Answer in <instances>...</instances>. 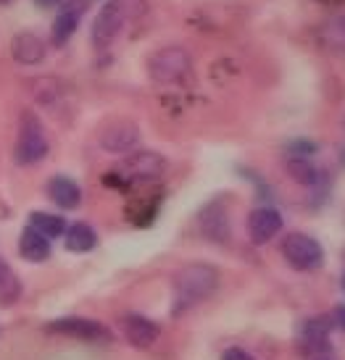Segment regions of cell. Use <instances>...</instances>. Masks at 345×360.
Returning a JSON list of instances; mask_svg holds the SVG:
<instances>
[{"label":"cell","mask_w":345,"mask_h":360,"mask_svg":"<svg viewBox=\"0 0 345 360\" xmlns=\"http://www.w3.org/2000/svg\"><path fill=\"white\" fill-rule=\"evenodd\" d=\"M142 8H145L142 0H106L98 11V16L92 19V45L95 48H108L122 34L127 21L134 19Z\"/></svg>","instance_id":"6da1fadb"},{"label":"cell","mask_w":345,"mask_h":360,"mask_svg":"<svg viewBox=\"0 0 345 360\" xmlns=\"http://www.w3.org/2000/svg\"><path fill=\"white\" fill-rule=\"evenodd\" d=\"M219 287V271L208 263H190L174 274V295L177 308H187L206 300Z\"/></svg>","instance_id":"7a4b0ae2"},{"label":"cell","mask_w":345,"mask_h":360,"mask_svg":"<svg viewBox=\"0 0 345 360\" xmlns=\"http://www.w3.org/2000/svg\"><path fill=\"white\" fill-rule=\"evenodd\" d=\"M190 69H193V58L180 45L161 48V51L151 53V58H148V74L158 84H177L190 74Z\"/></svg>","instance_id":"3957f363"},{"label":"cell","mask_w":345,"mask_h":360,"mask_svg":"<svg viewBox=\"0 0 345 360\" xmlns=\"http://www.w3.org/2000/svg\"><path fill=\"white\" fill-rule=\"evenodd\" d=\"M280 252L287 260V266L295 271H316L325 263V250L322 245L303 231H290L280 242Z\"/></svg>","instance_id":"277c9868"},{"label":"cell","mask_w":345,"mask_h":360,"mask_svg":"<svg viewBox=\"0 0 345 360\" xmlns=\"http://www.w3.org/2000/svg\"><path fill=\"white\" fill-rule=\"evenodd\" d=\"M48 134L42 129L37 116L24 113L19 124V137H16V148H13V158L19 166H34L48 155Z\"/></svg>","instance_id":"5b68a950"},{"label":"cell","mask_w":345,"mask_h":360,"mask_svg":"<svg viewBox=\"0 0 345 360\" xmlns=\"http://www.w3.org/2000/svg\"><path fill=\"white\" fill-rule=\"evenodd\" d=\"M166 169V158L158 155V153L142 150V153H132L116 166V174L119 179H124L127 184H142V181H153L158 179Z\"/></svg>","instance_id":"8992f818"},{"label":"cell","mask_w":345,"mask_h":360,"mask_svg":"<svg viewBox=\"0 0 345 360\" xmlns=\"http://www.w3.org/2000/svg\"><path fill=\"white\" fill-rule=\"evenodd\" d=\"M48 331L53 334H63V337H74V340L84 342H111V331L106 323L95 319H84V316H66V319H56L48 323Z\"/></svg>","instance_id":"52a82bcc"},{"label":"cell","mask_w":345,"mask_h":360,"mask_svg":"<svg viewBox=\"0 0 345 360\" xmlns=\"http://www.w3.org/2000/svg\"><path fill=\"white\" fill-rule=\"evenodd\" d=\"M282 224L284 221L280 210L272 205H261L248 216V234H251L253 245H266L282 231Z\"/></svg>","instance_id":"ba28073f"},{"label":"cell","mask_w":345,"mask_h":360,"mask_svg":"<svg viewBox=\"0 0 345 360\" xmlns=\"http://www.w3.org/2000/svg\"><path fill=\"white\" fill-rule=\"evenodd\" d=\"M137 142H140V129H137L134 121H127V119L111 121L101 131V148L108 153H127L132 150Z\"/></svg>","instance_id":"9c48e42d"},{"label":"cell","mask_w":345,"mask_h":360,"mask_svg":"<svg viewBox=\"0 0 345 360\" xmlns=\"http://www.w3.org/2000/svg\"><path fill=\"white\" fill-rule=\"evenodd\" d=\"M122 334L132 347L148 350L151 345H156L161 331H158V326L151 319H145L140 313H127V316H122Z\"/></svg>","instance_id":"30bf717a"},{"label":"cell","mask_w":345,"mask_h":360,"mask_svg":"<svg viewBox=\"0 0 345 360\" xmlns=\"http://www.w3.org/2000/svg\"><path fill=\"white\" fill-rule=\"evenodd\" d=\"M45 53H48V48L34 32H19L11 42V56L21 66H37L45 60Z\"/></svg>","instance_id":"8fae6325"},{"label":"cell","mask_w":345,"mask_h":360,"mask_svg":"<svg viewBox=\"0 0 345 360\" xmlns=\"http://www.w3.org/2000/svg\"><path fill=\"white\" fill-rule=\"evenodd\" d=\"M82 13H84L82 6H66V8L58 11V16L53 19V27H51V42L56 48H63L77 34V30H80L82 24Z\"/></svg>","instance_id":"7c38bea8"},{"label":"cell","mask_w":345,"mask_h":360,"mask_svg":"<svg viewBox=\"0 0 345 360\" xmlns=\"http://www.w3.org/2000/svg\"><path fill=\"white\" fill-rule=\"evenodd\" d=\"M48 198H51L58 208L63 210H74L82 202V190L80 184L69 176H53L48 181Z\"/></svg>","instance_id":"4fadbf2b"},{"label":"cell","mask_w":345,"mask_h":360,"mask_svg":"<svg viewBox=\"0 0 345 360\" xmlns=\"http://www.w3.org/2000/svg\"><path fill=\"white\" fill-rule=\"evenodd\" d=\"M330 331H332V321L327 316L308 319L301 326V342L308 350H327L330 347Z\"/></svg>","instance_id":"5bb4252c"},{"label":"cell","mask_w":345,"mask_h":360,"mask_svg":"<svg viewBox=\"0 0 345 360\" xmlns=\"http://www.w3.org/2000/svg\"><path fill=\"white\" fill-rule=\"evenodd\" d=\"M19 252L21 258L30 260V263H42V260L51 258V240L30 226V229H24V234H21Z\"/></svg>","instance_id":"9a60e30c"},{"label":"cell","mask_w":345,"mask_h":360,"mask_svg":"<svg viewBox=\"0 0 345 360\" xmlns=\"http://www.w3.org/2000/svg\"><path fill=\"white\" fill-rule=\"evenodd\" d=\"M63 237H66V250H71V252H90V250H95V245H98V234H95V229H92L90 224H84V221H77V224L66 226Z\"/></svg>","instance_id":"2e32d148"},{"label":"cell","mask_w":345,"mask_h":360,"mask_svg":"<svg viewBox=\"0 0 345 360\" xmlns=\"http://www.w3.org/2000/svg\"><path fill=\"white\" fill-rule=\"evenodd\" d=\"M284 171H287L298 184H303V187H316L319 179H322V174H319L314 160L301 158V155H290V158L284 160Z\"/></svg>","instance_id":"e0dca14e"},{"label":"cell","mask_w":345,"mask_h":360,"mask_svg":"<svg viewBox=\"0 0 345 360\" xmlns=\"http://www.w3.org/2000/svg\"><path fill=\"white\" fill-rule=\"evenodd\" d=\"M201 229H203L206 237L211 240H227L230 237V224H227V213H224L219 205H208V208L201 213Z\"/></svg>","instance_id":"ac0fdd59"},{"label":"cell","mask_w":345,"mask_h":360,"mask_svg":"<svg viewBox=\"0 0 345 360\" xmlns=\"http://www.w3.org/2000/svg\"><path fill=\"white\" fill-rule=\"evenodd\" d=\"M30 226L34 231H40L45 234L48 240H56V237H63V231H66V219L63 216H56V213H45V210H34L30 216Z\"/></svg>","instance_id":"d6986e66"},{"label":"cell","mask_w":345,"mask_h":360,"mask_svg":"<svg viewBox=\"0 0 345 360\" xmlns=\"http://www.w3.org/2000/svg\"><path fill=\"white\" fill-rule=\"evenodd\" d=\"M21 297V281L6 260L0 258V305H13Z\"/></svg>","instance_id":"ffe728a7"},{"label":"cell","mask_w":345,"mask_h":360,"mask_svg":"<svg viewBox=\"0 0 345 360\" xmlns=\"http://www.w3.org/2000/svg\"><path fill=\"white\" fill-rule=\"evenodd\" d=\"M319 150V145L314 140H306V137H298V140L287 142V153L290 155H301V158H311L314 153Z\"/></svg>","instance_id":"44dd1931"},{"label":"cell","mask_w":345,"mask_h":360,"mask_svg":"<svg viewBox=\"0 0 345 360\" xmlns=\"http://www.w3.org/2000/svg\"><path fill=\"white\" fill-rule=\"evenodd\" d=\"M222 360H256L251 352H245L243 347H230V350L224 352V358Z\"/></svg>","instance_id":"7402d4cb"},{"label":"cell","mask_w":345,"mask_h":360,"mask_svg":"<svg viewBox=\"0 0 345 360\" xmlns=\"http://www.w3.org/2000/svg\"><path fill=\"white\" fill-rule=\"evenodd\" d=\"M40 8H58V6H63V3H69V0H34Z\"/></svg>","instance_id":"603a6c76"},{"label":"cell","mask_w":345,"mask_h":360,"mask_svg":"<svg viewBox=\"0 0 345 360\" xmlns=\"http://www.w3.org/2000/svg\"><path fill=\"white\" fill-rule=\"evenodd\" d=\"M335 323L345 331V305H340V308L335 310Z\"/></svg>","instance_id":"cb8c5ba5"},{"label":"cell","mask_w":345,"mask_h":360,"mask_svg":"<svg viewBox=\"0 0 345 360\" xmlns=\"http://www.w3.org/2000/svg\"><path fill=\"white\" fill-rule=\"evenodd\" d=\"M8 3H13V0H0V6H8Z\"/></svg>","instance_id":"d4e9b609"},{"label":"cell","mask_w":345,"mask_h":360,"mask_svg":"<svg viewBox=\"0 0 345 360\" xmlns=\"http://www.w3.org/2000/svg\"><path fill=\"white\" fill-rule=\"evenodd\" d=\"M343 292H345V274H343Z\"/></svg>","instance_id":"484cf974"}]
</instances>
